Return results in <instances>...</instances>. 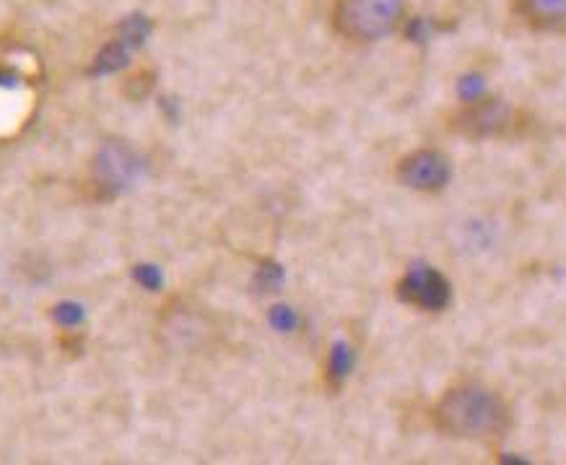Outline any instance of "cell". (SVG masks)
I'll list each match as a JSON object with an SVG mask.
<instances>
[{
    "label": "cell",
    "instance_id": "1",
    "mask_svg": "<svg viewBox=\"0 0 566 465\" xmlns=\"http://www.w3.org/2000/svg\"><path fill=\"white\" fill-rule=\"evenodd\" d=\"M431 416L447 437L471 442L499 440L512 424V411L504 397L481 382H460L447 390Z\"/></svg>",
    "mask_w": 566,
    "mask_h": 465
},
{
    "label": "cell",
    "instance_id": "2",
    "mask_svg": "<svg viewBox=\"0 0 566 465\" xmlns=\"http://www.w3.org/2000/svg\"><path fill=\"white\" fill-rule=\"evenodd\" d=\"M335 32L352 42H379L398 32L406 21V0H335Z\"/></svg>",
    "mask_w": 566,
    "mask_h": 465
},
{
    "label": "cell",
    "instance_id": "3",
    "mask_svg": "<svg viewBox=\"0 0 566 465\" xmlns=\"http://www.w3.org/2000/svg\"><path fill=\"white\" fill-rule=\"evenodd\" d=\"M146 162L136 148L120 141L102 144L94 162V183L99 187L102 198H117L144 177Z\"/></svg>",
    "mask_w": 566,
    "mask_h": 465
},
{
    "label": "cell",
    "instance_id": "4",
    "mask_svg": "<svg viewBox=\"0 0 566 465\" xmlns=\"http://www.w3.org/2000/svg\"><path fill=\"white\" fill-rule=\"evenodd\" d=\"M398 299L416 310L442 312L452 299V283L429 262H413L398 281Z\"/></svg>",
    "mask_w": 566,
    "mask_h": 465
},
{
    "label": "cell",
    "instance_id": "5",
    "mask_svg": "<svg viewBox=\"0 0 566 465\" xmlns=\"http://www.w3.org/2000/svg\"><path fill=\"white\" fill-rule=\"evenodd\" d=\"M398 183L416 193H439L450 185L452 164L437 148H416L398 162Z\"/></svg>",
    "mask_w": 566,
    "mask_h": 465
},
{
    "label": "cell",
    "instance_id": "6",
    "mask_svg": "<svg viewBox=\"0 0 566 465\" xmlns=\"http://www.w3.org/2000/svg\"><path fill=\"white\" fill-rule=\"evenodd\" d=\"M515 123V110L502 100H486L465 104L463 112L455 117V131L463 133L465 138H496L504 136Z\"/></svg>",
    "mask_w": 566,
    "mask_h": 465
},
{
    "label": "cell",
    "instance_id": "7",
    "mask_svg": "<svg viewBox=\"0 0 566 465\" xmlns=\"http://www.w3.org/2000/svg\"><path fill=\"white\" fill-rule=\"evenodd\" d=\"M515 11L535 32L566 29V0H517Z\"/></svg>",
    "mask_w": 566,
    "mask_h": 465
},
{
    "label": "cell",
    "instance_id": "8",
    "mask_svg": "<svg viewBox=\"0 0 566 465\" xmlns=\"http://www.w3.org/2000/svg\"><path fill=\"white\" fill-rule=\"evenodd\" d=\"M133 52H138L136 44L125 40L123 34H115L99 52H96L88 73H92V76H112V73L128 69Z\"/></svg>",
    "mask_w": 566,
    "mask_h": 465
},
{
    "label": "cell",
    "instance_id": "9",
    "mask_svg": "<svg viewBox=\"0 0 566 465\" xmlns=\"http://www.w3.org/2000/svg\"><path fill=\"white\" fill-rule=\"evenodd\" d=\"M356 354L352 343L335 341L331 347V354H327V382H331L333 388H340L348 378H352Z\"/></svg>",
    "mask_w": 566,
    "mask_h": 465
},
{
    "label": "cell",
    "instance_id": "10",
    "mask_svg": "<svg viewBox=\"0 0 566 465\" xmlns=\"http://www.w3.org/2000/svg\"><path fill=\"white\" fill-rule=\"evenodd\" d=\"M458 96L463 104L481 102L486 96V79L481 73H465L458 79Z\"/></svg>",
    "mask_w": 566,
    "mask_h": 465
},
{
    "label": "cell",
    "instance_id": "11",
    "mask_svg": "<svg viewBox=\"0 0 566 465\" xmlns=\"http://www.w3.org/2000/svg\"><path fill=\"white\" fill-rule=\"evenodd\" d=\"M283 281H286V273H283V268L273 260L263 262L255 273V287L258 291H263V294H268V291H279L283 287Z\"/></svg>",
    "mask_w": 566,
    "mask_h": 465
},
{
    "label": "cell",
    "instance_id": "12",
    "mask_svg": "<svg viewBox=\"0 0 566 465\" xmlns=\"http://www.w3.org/2000/svg\"><path fill=\"white\" fill-rule=\"evenodd\" d=\"M268 322L279 330V333H294L300 328V314H296L289 304H275L268 312Z\"/></svg>",
    "mask_w": 566,
    "mask_h": 465
},
{
    "label": "cell",
    "instance_id": "13",
    "mask_svg": "<svg viewBox=\"0 0 566 465\" xmlns=\"http://www.w3.org/2000/svg\"><path fill=\"white\" fill-rule=\"evenodd\" d=\"M133 281L146 291H159L164 287V273L159 266H151V262H140V266L133 268Z\"/></svg>",
    "mask_w": 566,
    "mask_h": 465
},
{
    "label": "cell",
    "instance_id": "14",
    "mask_svg": "<svg viewBox=\"0 0 566 465\" xmlns=\"http://www.w3.org/2000/svg\"><path fill=\"white\" fill-rule=\"evenodd\" d=\"M52 314H55V320L61 322V326H65V328H78L81 322H84V318H86L84 307L76 304V302L57 304L55 312H52Z\"/></svg>",
    "mask_w": 566,
    "mask_h": 465
}]
</instances>
